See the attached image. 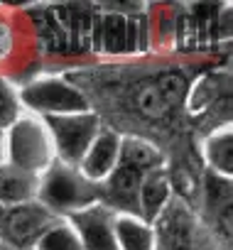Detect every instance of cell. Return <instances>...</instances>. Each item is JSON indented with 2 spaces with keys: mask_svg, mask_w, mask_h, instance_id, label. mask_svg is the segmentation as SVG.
Instances as JSON below:
<instances>
[{
  "mask_svg": "<svg viewBox=\"0 0 233 250\" xmlns=\"http://www.w3.org/2000/svg\"><path fill=\"white\" fill-rule=\"evenodd\" d=\"M189 240H191V223L179 213L172 223V245L174 250H189Z\"/></svg>",
  "mask_w": 233,
  "mask_h": 250,
  "instance_id": "obj_20",
  "label": "cell"
},
{
  "mask_svg": "<svg viewBox=\"0 0 233 250\" xmlns=\"http://www.w3.org/2000/svg\"><path fill=\"white\" fill-rule=\"evenodd\" d=\"M3 218H5V208L0 206V226H3Z\"/></svg>",
  "mask_w": 233,
  "mask_h": 250,
  "instance_id": "obj_24",
  "label": "cell"
},
{
  "mask_svg": "<svg viewBox=\"0 0 233 250\" xmlns=\"http://www.w3.org/2000/svg\"><path fill=\"white\" fill-rule=\"evenodd\" d=\"M22 101L35 108V110H44L49 115L54 113H84L86 110V98L74 91L71 86L62 83V81H42V83H32L22 91Z\"/></svg>",
  "mask_w": 233,
  "mask_h": 250,
  "instance_id": "obj_5",
  "label": "cell"
},
{
  "mask_svg": "<svg viewBox=\"0 0 233 250\" xmlns=\"http://www.w3.org/2000/svg\"><path fill=\"white\" fill-rule=\"evenodd\" d=\"M115 243L123 250H152V233L148 226L133 221V218H118L115 221Z\"/></svg>",
  "mask_w": 233,
  "mask_h": 250,
  "instance_id": "obj_12",
  "label": "cell"
},
{
  "mask_svg": "<svg viewBox=\"0 0 233 250\" xmlns=\"http://www.w3.org/2000/svg\"><path fill=\"white\" fill-rule=\"evenodd\" d=\"M0 145H3V138H0ZM0 155H3V147H0Z\"/></svg>",
  "mask_w": 233,
  "mask_h": 250,
  "instance_id": "obj_26",
  "label": "cell"
},
{
  "mask_svg": "<svg viewBox=\"0 0 233 250\" xmlns=\"http://www.w3.org/2000/svg\"><path fill=\"white\" fill-rule=\"evenodd\" d=\"M155 86H157V91H160V96H162V101H165L167 105H177V103H182L184 96H187V81H184L179 74H174V71L162 74Z\"/></svg>",
  "mask_w": 233,
  "mask_h": 250,
  "instance_id": "obj_16",
  "label": "cell"
},
{
  "mask_svg": "<svg viewBox=\"0 0 233 250\" xmlns=\"http://www.w3.org/2000/svg\"><path fill=\"white\" fill-rule=\"evenodd\" d=\"M98 189L96 184H91L84 174H76L71 167L64 165H54L40 189V199L49 206V208H79V206H88L98 199Z\"/></svg>",
  "mask_w": 233,
  "mask_h": 250,
  "instance_id": "obj_1",
  "label": "cell"
},
{
  "mask_svg": "<svg viewBox=\"0 0 233 250\" xmlns=\"http://www.w3.org/2000/svg\"><path fill=\"white\" fill-rule=\"evenodd\" d=\"M0 250H10V248H8L5 243H0Z\"/></svg>",
  "mask_w": 233,
  "mask_h": 250,
  "instance_id": "obj_25",
  "label": "cell"
},
{
  "mask_svg": "<svg viewBox=\"0 0 233 250\" xmlns=\"http://www.w3.org/2000/svg\"><path fill=\"white\" fill-rule=\"evenodd\" d=\"M206 196L213 206L223 208V206H231V182L223 179V177H216V174H209L206 177Z\"/></svg>",
  "mask_w": 233,
  "mask_h": 250,
  "instance_id": "obj_18",
  "label": "cell"
},
{
  "mask_svg": "<svg viewBox=\"0 0 233 250\" xmlns=\"http://www.w3.org/2000/svg\"><path fill=\"white\" fill-rule=\"evenodd\" d=\"M74 226L81 233V248L84 250H121L115 243L108 213L103 208H86V211H74L71 213Z\"/></svg>",
  "mask_w": 233,
  "mask_h": 250,
  "instance_id": "obj_6",
  "label": "cell"
},
{
  "mask_svg": "<svg viewBox=\"0 0 233 250\" xmlns=\"http://www.w3.org/2000/svg\"><path fill=\"white\" fill-rule=\"evenodd\" d=\"M47 125L54 133L62 160L69 165L81 162L88 152V145H93V140L98 135V118L91 113L47 115Z\"/></svg>",
  "mask_w": 233,
  "mask_h": 250,
  "instance_id": "obj_2",
  "label": "cell"
},
{
  "mask_svg": "<svg viewBox=\"0 0 233 250\" xmlns=\"http://www.w3.org/2000/svg\"><path fill=\"white\" fill-rule=\"evenodd\" d=\"M118 160H121L123 167H130V169H135L140 174L145 169H155L162 162L160 152L150 143H145L140 138H126L121 143V147H118Z\"/></svg>",
  "mask_w": 233,
  "mask_h": 250,
  "instance_id": "obj_10",
  "label": "cell"
},
{
  "mask_svg": "<svg viewBox=\"0 0 233 250\" xmlns=\"http://www.w3.org/2000/svg\"><path fill=\"white\" fill-rule=\"evenodd\" d=\"M118 147H121L118 135L115 133H101L93 140V145L86 152V157L81 160L84 177L86 179H101L108 172H113L115 162H118Z\"/></svg>",
  "mask_w": 233,
  "mask_h": 250,
  "instance_id": "obj_7",
  "label": "cell"
},
{
  "mask_svg": "<svg viewBox=\"0 0 233 250\" xmlns=\"http://www.w3.org/2000/svg\"><path fill=\"white\" fill-rule=\"evenodd\" d=\"M179 35H182V49L187 52V49H191L194 47V37H196V25H194V20H182V25H179Z\"/></svg>",
  "mask_w": 233,
  "mask_h": 250,
  "instance_id": "obj_22",
  "label": "cell"
},
{
  "mask_svg": "<svg viewBox=\"0 0 233 250\" xmlns=\"http://www.w3.org/2000/svg\"><path fill=\"white\" fill-rule=\"evenodd\" d=\"M167 196H169V177L165 172L155 169L145 182H140V201H143V213L148 221H152L160 213Z\"/></svg>",
  "mask_w": 233,
  "mask_h": 250,
  "instance_id": "obj_11",
  "label": "cell"
},
{
  "mask_svg": "<svg viewBox=\"0 0 233 250\" xmlns=\"http://www.w3.org/2000/svg\"><path fill=\"white\" fill-rule=\"evenodd\" d=\"M209 160L213 169L231 174V133H223L209 143Z\"/></svg>",
  "mask_w": 233,
  "mask_h": 250,
  "instance_id": "obj_17",
  "label": "cell"
},
{
  "mask_svg": "<svg viewBox=\"0 0 233 250\" xmlns=\"http://www.w3.org/2000/svg\"><path fill=\"white\" fill-rule=\"evenodd\" d=\"M10 47H13V32L8 30V25L0 22V59L10 54Z\"/></svg>",
  "mask_w": 233,
  "mask_h": 250,
  "instance_id": "obj_23",
  "label": "cell"
},
{
  "mask_svg": "<svg viewBox=\"0 0 233 250\" xmlns=\"http://www.w3.org/2000/svg\"><path fill=\"white\" fill-rule=\"evenodd\" d=\"M37 174L20 167L0 169V201L3 204H25L37 194Z\"/></svg>",
  "mask_w": 233,
  "mask_h": 250,
  "instance_id": "obj_8",
  "label": "cell"
},
{
  "mask_svg": "<svg viewBox=\"0 0 233 250\" xmlns=\"http://www.w3.org/2000/svg\"><path fill=\"white\" fill-rule=\"evenodd\" d=\"M40 250H84V248L81 240L66 226H57L40 238Z\"/></svg>",
  "mask_w": 233,
  "mask_h": 250,
  "instance_id": "obj_14",
  "label": "cell"
},
{
  "mask_svg": "<svg viewBox=\"0 0 233 250\" xmlns=\"http://www.w3.org/2000/svg\"><path fill=\"white\" fill-rule=\"evenodd\" d=\"M52 226H59L54 213L40 204H22L5 213L0 233H3L8 248H27L30 243L40 240Z\"/></svg>",
  "mask_w": 233,
  "mask_h": 250,
  "instance_id": "obj_3",
  "label": "cell"
},
{
  "mask_svg": "<svg viewBox=\"0 0 233 250\" xmlns=\"http://www.w3.org/2000/svg\"><path fill=\"white\" fill-rule=\"evenodd\" d=\"M135 103H138L140 113H143L145 118H150V120H160V118H165L167 110H169V105L162 101V96H160V91H157L155 83H143V86L135 91Z\"/></svg>",
  "mask_w": 233,
  "mask_h": 250,
  "instance_id": "obj_13",
  "label": "cell"
},
{
  "mask_svg": "<svg viewBox=\"0 0 233 250\" xmlns=\"http://www.w3.org/2000/svg\"><path fill=\"white\" fill-rule=\"evenodd\" d=\"M101 37H103V49L113 54H123V52H135L138 42V30L135 22L123 18V15H108L101 20Z\"/></svg>",
  "mask_w": 233,
  "mask_h": 250,
  "instance_id": "obj_9",
  "label": "cell"
},
{
  "mask_svg": "<svg viewBox=\"0 0 233 250\" xmlns=\"http://www.w3.org/2000/svg\"><path fill=\"white\" fill-rule=\"evenodd\" d=\"M140 182H143V174L130 169V167H115L113 169V179H110V189L113 194H118L123 201L130 196V194H138L140 189Z\"/></svg>",
  "mask_w": 233,
  "mask_h": 250,
  "instance_id": "obj_15",
  "label": "cell"
},
{
  "mask_svg": "<svg viewBox=\"0 0 233 250\" xmlns=\"http://www.w3.org/2000/svg\"><path fill=\"white\" fill-rule=\"evenodd\" d=\"M10 152H13V167H20L27 172H35L49 165V140L44 130L32 120H22L13 128Z\"/></svg>",
  "mask_w": 233,
  "mask_h": 250,
  "instance_id": "obj_4",
  "label": "cell"
},
{
  "mask_svg": "<svg viewBox=\"0 0 233 250\" xmlns=\"http://www.w3.org/2000/svg\"><path fill=\"white\" fill-rule=\"evenodd\" d=\"M18 115V103L13 91L8 88V83L0 79V128H8Z\"/></svg>",
  "mask_w": 233,
  "mask_h": 250,
  "instance_id": "obj_19",
  "label": "cell"
},
{
  "mask_svg": "<svg viewBox=\"0 0 233 250\" xmlns=\"http://www.w3.org/2000/svg\"><path fill=\"white\" fill-rule=\"evenodd\" d=\"M169 184L177 187V191L182 196H194L196 194V182H194V177L187 169H174L172 177H169Z\"/></svg>",
  "mask_w": 233,
  "mask_h": 250,
  "instance_id": "obj_21",
  "label": "cell"
}]
</instances>
